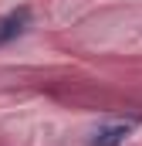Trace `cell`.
Instances as JSON below:
<instances>
[{
    "label": "cell",
    "instance_id": "6da1fadb",
    "mask_svg": "<svg viewBox=\"0 0 142 146\" xmlns=\"http://www.w3.org/2000/svg\"><path fill=\"white\" fill-rule=\"evenodd\" d=\"M132 129H135V122H108L88 139V146H122L132 136Z\"/></svg>",
    "mask_w": 142,
    "mask_h": 146
},
{
    "label": "cell",
    "instance_id": "7a4b0ae2",
    "mask_svg": "<svg viewBox=\"0 0 142 146\" xmlns=\"http://www.w3.org/2000/svg\"><path fill=\"white\" fill-rule=\"evenodd\" d=\"M27 24H31V7H17V10H10L7 17H0V44L20 37L27 31Z\"/></svg>",
    "mask_w": 142,
    "mask_h": 146
}]
</instances>
